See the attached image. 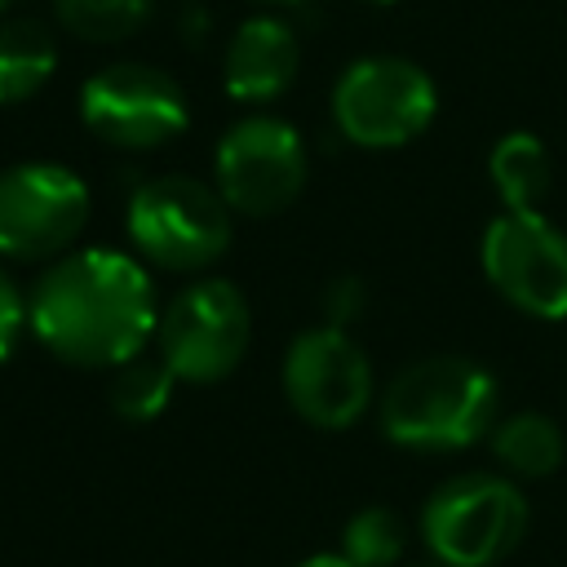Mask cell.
<instances>
[{"mask_svg":"<svg viewBox=\"0 0 567 567\" xmlns=\"http://www.w3.org/2000/svg\"><path fill=\"white\" fill-rule=\"evenodd\" d=\"M213 182L230 213H284L306 186V142L279 115H248L217 137Z\"/></svg>","mask_w":567,"mask_h":567,"instance_id":"obj_8","label":"cell"},{"mask_svg":"<svg viewBox=\"0 0 567 567\" xmlns=\"http://www.w3.org/2000/svg\"><path fill=\"white\" fill-rule=\"evenodd\" d=\"M9 4H13V0H0V18H4V9H9Z\"/></svg>","mask_w":567,"mask_h":567,"instance_id":"obj_22","label":"cell"},{"mask_svg":"<svg viewBox=\"0 0 567 567\" xmlns=\"http://www.w3.org/2000/svg\"><path fill=\"white\" fill-rule=\"evenodd\" d=\"M284 394L301 421L319 430H346L372 403V363L363 346L337 323L297 332L284 354Z\"/></svg>","mask_w":567,"mask_h":567,"instance_id":"obj_11","label":"cell"},{"mask_svg":"<svg viewBox=\"0 0 567 567\" xmlns=\"http://www.w3.org/2000/svg\"><path fill=\"white\" fill-rule=\"evenodd\" d=\"M408 549V527L394 509L385 505H368L359 509L346 532H341V558H350L354 567H394Z\"/></svg>","mask_w":567,"mask_h":567,"instance_id":"obj_18","label":"cell"},{"mask_svg":"<svg viewBox=\"0 0 567 567\" xmlns=\"http://www.w3.org/2000/svg\"><path fill=\"white\" fill-rule=\"evenodd\" d=\"M492 452L496 461L518 478H549L563 465V430L545 412H514L492 425Z\"/></svg>","mask_w":567,"mask_h":567,"instance_id":"obj_15","label":"cell"},{"mask_svg":"<svg viewBox=\"0 0 567 567\" xmlns=\"http://www.w3.org/2000/svg\"><path fill=\"white\" fill-rule=\"evenodd\" d=\"M487 284L532 319H567V235L540 213L505 208L483 230Z\"/></svg>","mask_w":567,"mask_h":567,"instance_id":"obj_9","label":"cell"},{"mask_svg":"<svg viewBox=\"0 0 567 567\" xmlns=\"http://www.w3.org/2000/svg\"><path fill=\"white\" fill-rule=\"evenodd\" d=\"M270 4H297V0H270Z\"/></svg>","mask_w":567,"mask_h":567,"instance_id":"obj_23","label":"cell"},{"mask_svg":"<svg viewBox=\"0 0 567 567\" xmlns=\"http://www.w3.org/2000/svg\"><path fill=\"white\" fill-rule=\"evenodd\" d=\"M27 328V297L18 292V284L9 279V270L0 266V359L18 346V332Z\"/></svg>","mask_w":567,"mask_h":567,"instance_id":"obj_19","label":"cell"},{"mask_svg":"<svg viewBox=\"0 0 567 567\" xmlns=\"http://www.w3.org/2000/svg\"><path fill=\"white\" fill-rule=\"evenodd\" d=\"M434 111H439L434 80L416 62L390 58V53L350 62L332 89L337 128L354 146H368V151L408 146L412 137L430 128Z\"/></svg>","mask_w":567,"mask_h":567,"instance_id":"obj_5","label":"cell"},{"mask_svg":"<svg viewBox=\"0 0 567 567\" xmlns=\"http://www.w3.org/2000/svg\"><path fill=\"white\" fill-rule=\"evenodd\" d=\"M89 221V186L66 164H13L0 173V257L44 261L66 252Z\"/></svg>","mask_w":567,"mask_h":567,"instance_id":"obj_10","label":"cell"},{"mask_svg":"<svg viewBox=\"0 0 567 567\" xmlns=\"http://www.w3.org/2000/svg\"><path fill=\"white\" fill-rule=\"evenodd\" d=\"M501 408L496 377L465 354H430L394 372L381 390V434L416 452H456L492 434Z\"/></svg>","mask_w":567,"mask_h":567,"instance_id":"obj_2","label":"cell"},{"mask_svg":"<svg viewBox=\"0 0 567 567\" xmlns=\"http://www.w3.org/2000/svg\"><path fill=\"white\" fill-rule=\"evenodd\" d=\"M359 310H363V284L354 275H341L337 284H328V292H323V319L328 323L346 328Z\"/></svg>","mask_w":567,"mask_h":567,"instance_id":"obj_20","label":"cell"},{"mask_svg":"<svg viewBox=\"0 0 567 567\" xmlns=\"http://www.w3.org/2000/svg\"><path fill=\"white\" fill-rule=\"evenodd\" d=\"M155 341L177 381L213 385L244 363L252 341V310L230 279H195L164 306Z\"/></svg>","mask_w":567,"mask_h":567,"instance_id":"obj_6","label":"cell"},{"mask_svg":"<svg viewBox=\"0 0 567 567\" xmlns=\"http://www.w3.org/2000/svg\"><path fill=\"white\" fill-rule=\"evenodd\" d=\"M372 4H390V0H372Z\"/></svg>","mask_w":567,"mask_h":567,"instance_id":"obj_24","label":"cell"},{"mask_svg":"<svg viewBox=\"0 0 567 567\" xmlns=\"http://www.w3.org/2000/svg\"><path fill=\"white\" fill-rule=\"evenodd\" d=\"M487 177H492L505 208L532 213V208L545 204V195L554 186L549 146L536 133H505L487 155Z\"/></svg>","mask_w":567,"mask_h":567,"instance_id":"obj_14","label":"cell"},{"mask_svg":"<svg viewBox=\"0 0 567 567\" xmlns=\"http://www.w3.org/2000/svg\"><path fill=\"white\" fill-rule=\"evenodd\" d=\"M58 22L89 44H120L146 27L155 0H53Z\"/></svg>","mask_w":567,"mask_h":567,"instance_id":"obj_16","label":"cell"},{"mask_svg":"<svg viewBox=\"0 0 567 567\" xmlns=\"http://www.w3.org/2000/svg\"><path fill=\"white\" fill-rule=\"evenodd\" d=\"M124 226L133 248L164 270H204L230 248V204L217 186L182 173L142 182Z\"/></svg>","mask_w":567,"mask_h":567,"instance_id":"obj_3","label":"cell"},{"mask_svg":"<svg viewBox=\"0 0 567 567\" xmlns=\"http://www.w3.org/2000/svg\"><path fill=\"white\" fill-rule=\"evenodd\" d=\"M159 306L146 266L115 248L58 257L27 292L31 337L75 368H120L155 337Z\"/></svg>","mask_w":567,"mask_h":567,"instance_id":"obj_1","label":"cell"},{"mask_svg":"<svg viewBox=\"0 0 567 567\" xmlns=\"http://www.w3.org/2000/svg\"><path fill=\"white\" fill-rule=\"evenodd\" d=\"M301 71V40L284 18L257 13L230 31L221 84L235 102H275Z\"/></svg>","mask_w":567,"mask_h":567,"instance_id":"obj_12","label":"cell"},{"mask_svg":"<svg viewBox=\"0 0 567 567\" xmlns=\"http://www.w3.org/2000/svg\"><path fill=\"white\" fill-rule=\"evenodd\" d=\"M173 385H177V377H173V368L159 354L155 359L133 354L128 363L111 368V390L106 394H111L115 416H124V421H155L168 408Z\"/></svg>","mask_w":567,"mask_h":567,"instance_id":"obj_17","label":"cell"},{"mask_svg":"<svg viewBox=\"0 0 567 567\" xmlns=\"http://www.w3.org/2000/svg\"><path fill=\"white\" fill-rule=\"evenodd\" d=\"M58 71V40L40 18L0 22V106L35 97Z\"/></svg>","mask_w":567,"mask_h":567,"instance_id":"obj_13","label":"cell"},{"mask_svg":"<svg viewBox=\"0 0 567 567\" xmlns=\"http://www.w3.org/2000/svg\"><path fill=\"white\" fill-rule=\"evenodd\" d=\"M297 567H354V563L341 558V554H315V558H306V563H297Z\"/></svg>","mask_w":567,"mask_h":567,"instance_id":"obj_21","label":"cell"},{"mask_svg":"<svg viewBox=\"0 0 567 567\" xmlns=\"http://www.w3.org/2000/svg\"><path fill=\"white\" fill-rule=\"evenodd\" d=\"M80 120L120 151H155L186 133L190 102L182 84L146 62H111L80 84Z\"/></svg>","mask_w":567,"mask_h":567,"instance_id":"obj_7","label":"cell"},{"mask_svg":"<svg viewBox=\"0 0 567 567\" xmlns=\"http://www.w3.org/2000/svg\"><path fill=\"white\" fill-rule=\"evenodd\" d=\"M523 532L527 501L509 478L496 474H461L421 509V540L443 567H492L518 549Z\"/></svg>","mask_w":567,"mask_h":567,"instance_id":"obj_4","label":"cell"}]
</instances>
